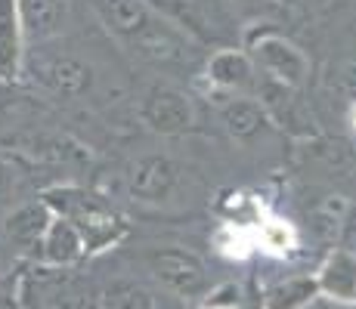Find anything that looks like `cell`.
I'll list each match as a JSON object with an SVG mask.
<instances>
[{"mask_svg": "<svg viewBox=\"0 0 356 309\" xmlns=\"http://www.w3.org/2000/svg\"><path fill=\"white\" fill-rule=\"evenodd\" d=\"M264 244L273 247L276 253H285L291 244V229L285 223H276V219H273V223L264 226Z\"/></svg>", "mask_w": 356, "mask_h": 309, "instance_id": "cell-4", "label": "cell"}, {"mask_svg": "<svg viewBox=\"0 0 356 309\" xmlns=\"http://www.w3.org/2000/svg\"><path fill=\"white\" fill-rule=\"evenodd\" d=\"M59 12H63V3L59 0H22V22L25 28L38 37L56 31Z\"/></svg>", "mask_w": 356, "mask_h": 309, "instance_id": "cell-2", "label": "cell"}, {"mask_svg": "<svg viewBox=\"0 0 356 309\" xmlns=\"http://www.w3.org/2000/svg\"><path fill=\"white\" fill-rule=\"evenodd\" d=\"M44 78L59 90H78L84 84V72L74 62H53V65L44 68Z\"/></svg>", "mask_w": 356, "mask_h": 309, "instance_id": "cell-3", "label": "cell"}, {"mask_svg": "<svg viewBox=\"0 0 356 309\" xmlns=\"http://www.w3.org/2000/svg\"><path fill=\"white\" fill-rule=\"evenodd\" d=\"M353 121H356V112H353Z\"/></svg>", "mask_w": 356, "mask_h": 309, "instance_id": "cell-6", "label": "cell"}, {"mask_svg": "<svg viewBox=\"0 0 356 309\" xmlns=\"http://www.w3.org/2000/svg\"><path fill=\"white\" fill-rule=\"evenodd\" d=\"M19 56V25H16V3L0 0V78L10 81L16 72Z\"/></svg>", "mask_w": 356, "mask_h": 309, "instance_id": "cell-1", "label": "cell"}, {"mask_svg": "<svg viewBox=\"0 0 356 309\" xmlns=\"http://www.w3.org/2000/svg\"><path fill=\"white\" fill-rule=\"evenodd\" d=\"M211 309H220V306H211Z\"/></svg>", "mask_w": 356, "mask_h": 309, "instance_id": "cell-5", "label": "cell"}]
</instances>
